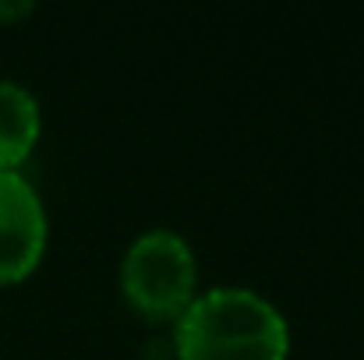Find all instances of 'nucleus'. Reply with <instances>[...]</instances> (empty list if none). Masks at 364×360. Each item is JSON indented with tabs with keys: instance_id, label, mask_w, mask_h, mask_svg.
Returning a JSON list of instances; mask_svg holds the SVG:
<instances>
[{
	"instance_id": "nucleus-1",
	"label": "nucleus",
	"mask_w": 364,
	"mask_h": 360,
	"mask_svg": "<svg viewBox=\"0 0 364 360\" xmlns=\"http://www.w3.org/2000/svg\"><path fill=\"white\" fill-rule=\"evenodd\" d=\"M173 360H287L290 322L265 293L223 283L198 290L170 325Z\"/></svg>"
},
{
	"instance_id": "nucleus-2",
	"label": "nucleus",
	"mask_w": 364,
	"mask_h": 360,
	"mask_svg": "<svg viewBox=\"0 0 364 360\" xmlns=\"http://www.w3.org/2000/svg\"><path fill=\"white\" fill-rule=\"evenodd\" d=\"M124 304L145 322L173 325L198 297V254L170 227H149L124 247L117 265Z\"/></svg>"
},
{
	"instance_id": "nucleus-4",
	"label": "nucleus",
	"mask_w": 364,
	"mask_h": 360,
	"mask_svg": "<svg viewBox=\"0 0 364 360\" xmlns=\"http://www.w3.org/2000/svg\"><path fill=\"white\" fill-rule=\"evenodd\" d=\"M43 134V110L28 85L0 78V173L21 170Z\"/></svg>"
},
{
	"instance_id": "nucleus-3",
	"label": "nucleus",
	"mask_w": 364,
	"mask_h": 360,
	"mask_svg": "<svg viewBox=\"0 0 364 360\" xmlns=\"http://www.w3.org/2000/svg\"><path fill=\"white\" fill-rule=\"evenodd\" d=\"M50 244V216L36 184L21 173H0V286L28 279Z\"/></svg>"
},
{
	"instance_id": "nucleus-5",
	"label": "nucleus",
	"mask_w": 364,
	"mask_h": 360,
	"mask_svg": "<svg viewBox=\"0 0 364 360\" xmlns=\"http://www.w3.org/2000/svg\"><path fill=\"white\" fill-rule=\"evenodd\" d=\"M28 14H36V4L32 0H0V25L25 21Z\"/></svg>"
}]
</instances>
